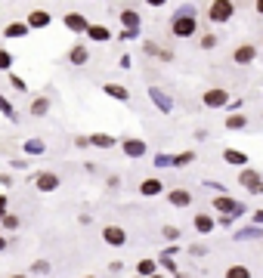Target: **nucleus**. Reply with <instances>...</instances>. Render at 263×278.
Wrapping results in <instances>:
<instances>
[{"mask_svg":"<svg viewBox=\"0 0 263 278\" xmlns=\"http://www.w3.org/2000/svg\"><path fill=\"white\" fill-rule=\"evenodd\" d=\"M25 152L28 155H43V152H47V142H43V139H28V142H25Z\"/></svg>","mask_w":263,"mask_h":278,"instance_id":"obj_27","label":"nucleus"},{"mask_svg":"<svg viewBox=\"0 0 263 278\" xmlns=\"http://www.w3.org/2000/svg\"><path fill=\"white\" fill-rule=\"evenodd\" d=\"M232 16H235V3H232V0H214V3L208 6V19L214 22V25L232 22Z\"/></svg>","mask_w":263,"mask_h":278,"instance_id":"obj_2","label":"nucleus"},{"mask_svg":"<svg viewBox=\"0 0 263 278\" xmlns=\"http://www.w3.org/2000/svg\"><path fill=\"white\" fill-rule=\"evenodd\" d=\"M161 232H164V238H167V241H177V238H180V229H177V226H164Z\"/></svg>","mask_w":263,"mask_h":278,"instance_id":"obj_34","label":"nucleus"},{"mask_svg":"<svg viewBox=\"0 0 263 278\" xmlns=\"http://www.w3.org/2000/svg\"><path fill=\"white\" fill-rule=\"evenodd\" d=\"M102 93H106V96H112V99H118V102H127V99H130L127 87H121V84H106V87H102Z\"/></svg>","mask_w":263,"mask_h":278,"instance_id":"obj_19","label":"nucleus"},{"mask_svg":"<svg viewBox=\"0 0 263 278\" xmlns=\"http://www.w3.org/2000/svg\"><path fill=\"white\" fill-rule=\"evenodd\" d=\"M0 223H3V229L13 232V229H19V216H16V213H6L3 219H0Z\"/></svg>","mask_w":263,"mask_h":278,"instance_id":"obj_31","label":"nucleus"},{"mask_svg":"<svg viewBox=\"0 0 263 278\" xmlns=\"http://www.w3.org/2000/svg\"><path fill=\"white\" fill-rule=\"evenodd\" d=\"M214 46H217V37H214V34H204V37H201V50H214Z\"/></svg>","mask_w":263,"mask_h":278,"instance_id":"obj_35","label":"nucleus"},{"mask_svg":"<svg viewBox=\"0 0 263 278\" xmlns=\"http://www.w3.org/2000/svg\"><path fill=\"white\" fill-rule=\"evenodd\" d=\"M121 152L127 155V158H143L146 155V139H140V136H127L121 142Z\"/></svg>","mask_w":263,"mask_h":278,"instance_id":"obj_8","label":"nucleus"},{"mask_svg":"<svg viewBox=\"0 0 263 278\" xmlns=\"http://www.w3.org/2000/svg\"><path fill=\"white\" fill-rule=\"evenodd\" d=\"M84 278H96V275H84Z\"/></svg>","mask_w":263,"mask_h":278,"instance_id":"obj_45","label":"nucleus"},{"mask_svg":"<svg viewBox=\"0 0 263 278\" xmlns=\"http://www.w3.org/2000/svg\"><path fill=\"white\" fill-rule=\"evenodd\" d=\"M248 127V118L242 111H235V114H229V118H226V130H245Z\"/></svg>","mask_w":263,"mask_h":278,"instance_id":"obj_23","label":"nucleus"},{"mask_svg":"<svg viewBox=\"0 0 263 278\" xmlns=\"http://www.w3.org/2000/svg\"><path fill=\"white\" fill-rule=\"evenodd\" d=\"M9 68H13V56L6 50H0V71H9Z\"/></svg>","mask_w":263,"mask_h":278,"instance_id":"obj_32","label":"nucleus"},{"mask_svg":"<svg viewBox=\"0 0 263 278\" xmlns=\"http://www.w3.org/2000/svg\"><path fill=\"white\" fill-rule=\"evenodd\" d=\"M62 22H65V28H68V31H75V34H84V31H87V25H90V22H87L81 13H65V19H62Z\"/></svg>","mask_w":263,"mask_h":278,"instance_id":"obj_13","label":"nucleus"},{"mask_svg":"<svg viewBox=\"0 0 263 278\" xmlns=\"http://www.w3.org/2000/svg\"><path fill=\"white\" fill-rule=\"evenodd\" d=\"M140 195L143 198H155V195H164V182L161 179H155V176H149L140 182Z\"/></svg>","mask_w":263,"mask_h":278,"instance_id":"obj_10","label":"nucleus"},{"mask_svg":"<svg viewBox=\"0 0 263 278\" xmlns=\"http://www.w3.org/2000/svg\"><path fill=\"white\" fill-rule=\"evenodd\" d=\"M201 102H204V108H223V105H229V93L220 87H211V90H204Z\"/></svg>","mask_w":263,"mask_h":278,"instance_id":"obj_6","label":"nucleus"},{"mask_svg":"<svg viewBox=\"0 0 263 278\" xmlns=\"http://www.w3.org/2000/svg\"><path fill=\"white\" fill-rule=\"evenodd\" d=\"M50 13H47V9H31V13H28V22H25V28L31 31V28H47L50 25Z\"/></svg>","mask_w":263,"mask_h":278,"instance_id":"obj_11","label":"nucleus"},{"mask_svg":"<svg viewBox=\"0 0 263 278\" xmlns=\"http://www.w3.org/2000/svg\"><path fill=\"white\" fill-rule=\"evenodd\" d=\"M140 13H136V9H124V13H121V25L124 28H127V34H136V31H140Z\"/></svg>","mask_w":263,"mask_h":278,"instance_id":"obj_16","label":"nucleus"},{"mask_svg":"<svg viewBox=\"0 0 263 278\" xmlns=\"http://www.w3.org/2000/svg\"><path fill=\"white\" fill-rule=\"evenodd\" d=\"M9 278H25V275H9Z\"/></svg>","mask_w":263,"mask_h":278,"instance_id":"obj_44","label":"nucleus"},{"mask_svg":"<svg viewBox=\"0 0 263 278\" xmlns=\"http://www.w3.org/2000/svg\"><path fill=\"white\" fill-rule=\"evenodd\" d=\"M0 111H3L9 121H16V118H19V114H16V108H13V105H9V102H6V96H0Z\"/></svg>","mask_w":263,"mask_h":278,"instance_id":"obj_30","label":"nucleus"},{"mask_svg":"<svg viewBox=\"0 0 263 278\" xmlns=\"http://www.w3.org/2000/svg\"><path fill=\"white\" fill-rule=\"evenodd\" d=\"M235 238L242 241V238H260V229H242V232H235Z\"/></svg>","mask_w":263,"mask_h":278,"instance_id":"obj_33","label":"nucleus"},{"mask_svg":"<svg viewBox=\"0 0 263 278\" xmlns=\"http://www.w3.org/2000/svg\"><path fill=\"white\" fill-rule=\"evenodd\" d=\"M251 223H254V226H260V223H263V210H254V219H251Z\"/></svg>","mask_w":263,"mask_h":278,"instance_id":"obj_41","label":"nucleus"},{"mask_svg":"<svg viewBox=\"0 0 263 278\" xmlns=\"http://www.w3.org/2000/svg\"><path fill=\"white\" fill-rule=\"evenodd\" d=\"M149 96H152V102H155L161 111H170V108H174V99H170L161 87H152V90H149Z\"/></svg>","mask_w":263,"mask_h":278,"instance_id":"obj_15","label":"nucleus"},{"mask_svg":"<svg viewBox=\"0 0 263 278\" xmlns=\"http://www.w3.org/2000/svg\"><path fill=\"white\" fill-rule=\"evenodd\" d=\"M155 272H158L155 260H140V263H136V278H152Z\"/></svg>","mask_w":263,"mask_h":278,"instance_id":"obj_21","label":"nucleus"},{"mask_svg":"<svg viewBox=\"0 0 263 278\" xmlns=\"http://www.w3.org/2000/svg\"><path fill=\"white\" fill-rule=\"evenodd\" d=\"M6 216V195H0V219Z\"/></svg>","mask_w":263,"mask_h":278,"instance_id":"obj_39","label":"nucleus"},{"mask_svg":"<svg viewBox=\"0 0 263 278\" xmlns=\"http://www.w3.org/2000/svg\"><path fill=\"white\" fill-rule=\"evenodd\" d=\"M0 250H6V238L3 235H0Z\"/></svg>","mask_w":263,"mask_h":278,"instance_id":"obj_42","label":"nucleus"},{"mask_svg":"<svg viewBox=\"0 0 263 278\" xmlns=\"http://www.w3.org/2000/svg\"><path fill=\"white\" fill-rule=\"evenodd\" d=\"M155 164H158V167H164V164H170V158H167V155H158V158H155Z\"/></svg>","mask_w":263,"mask_h":278,"instance_id":"obj_40","label":"nucleus"},{"mask_svg":"<svg viewBox=\"0 0 263 278\" xmlns=\"http://www.w3.org/2000/svg\"><path fill=\"white\" fill-rule=\"evenodd\" d=\"M226 278H251V269H248L245 263H235V266L226 269Z\"/></svg>","mask_w":263,"mask_h":278,"instance_id":"obj_26","label":"nucleus"},{"mask_svg":"<svg viewBox=\"0 0 263 278\" xmlns=\"http://www.w3.org/2000/svg\"><path fill=\"white\" fill-rule=\"evenodd\" d=\"M133 278H136V275H133Z\"/></svg>","mask_w":263,"mask_h":278,"instance_id":"obj_46","label":"nucleus"},{"mask_svg":"<svg viewBox=\"0 0 263 278\" xmlns=\"http://www.w3.org/2000/svg\"><path fill=\"white\" fill-rule=\"evenodd\" d=\"M75 145H77V148H87L90 142H87V136H75Z\"/></svg>","mask_w":263,"mask_h":278,"instance_id":"obj_38","label":"nucleus"},{"mask_svg":"<svg viewBox=\"0 0 263 278\" xmlns=\"http://www.w3.org/2000/svg\"><path fill=\"white\" fill-rule=\"evenodd\" d=\"M214 210L223 213V216H229V219H238V216L245 213V204L229 198V195H217V198H214Z\"/></svg>","mask_w":263,"mask_h":278,"instance_id":"obj_3","label":"nucleus"},{"mask_svg":"<svg viewBox=\"0 0 263 278\" xmlns=\"http://www.w3.org/2000/svg\"><path fill=\"white\" fill-rule=\"evenodd\" d=\"M192 226H195V232H198V235H211V232H214V226H217V219H214L211 213H195Z\"/></svg>","mask_w":263,"mask_h":278,"instance_id":"obj_12","label":"nucleus"},{"mask_svg":"<svg viewBox=\"0 0 263 278\" xmlns=\"http://www.w3.org/2000/svg\"><path fill=\"white\" fill-rule=\"evenodd\" d=\"M223 161H226V164H232V167H248V155L238 152V148H226Z\"/></svg>","mask_w":263,"mask_h":278,"instance_id":"obj_18","label":"nucleus"},{"mask_svg":"<svg viewBox=\"0 0 263 278\" xmlns=\"http://www.w3.org/2000/svg\"><path fill=\"white\" fill-rule=\"evenodd\" d=\"M102 241H106L109 247H124L127 244V232H124L121 226H106L102 229Z\"/></svg>","mask_w":263,"mask_h":278,"instance_id":"obj_7","label":"nucleus"},{"mask_svg":"<svg viewBox=\"0 0 263 278\" xmlns=\"http://www.w3.org/2000/svg\"><path fill=\"white\" fill-rule=\"evenodd\" d=\"M84 34H87L90 40H99V43H102V40H112V31H109L106 25H87Z\"/></svg>","mask_w":263,"mask_h":278,"instance_id":"obj_20","label":"nucleus"},{"mask_svg":"<svg viewBox=\"0 0 263 278\" xmlns=\"http://www.w3.org/2000/svg\"><path fill=\"white\" fill-rule=\"evenodd\" d=\"M34 185H38L40 195H50L62 185V179H59V173H53V170H40L38 176H34Z\"/></svg>","mask_w":263,"mask_h":278,"instance_id":"obj_5","label":"nucleus"},{"mask_svg":"<svg viewBox=\"0 0 263 278\" xmlns=\"http://www.w3.org/2000/svg\"><path fill=\"white\" fill-rule=\"evenodd\" d=\"M238 185H245L248 195H263V176H260V170H254V167L238 170Z\"/></svg>","mask_w":263,"mask_h":278,"instance_id":"obj_4","label":"nucleus"},{"mask_svg":"<svg viewBox=\"0 0 263 278\" xmlns=\"http://www.w3.org/2000/svg\"><path fill=\"white\" fill-rule=\"evenodd\" d=\"M158 59H164V62H170V59H174V53H170V50H158Z\"/></svg>","mask_w":263,"mask_h":278,"instance_id":"obj_37","label":"nucleus"},{"mask_svg":"<svg viewBox=\"0 0 263 278\" xmlns=\"http://www.w3.org/2000/svg\"><path fill=\"white\" fill-rule=\"evenodd\" d=\"M3 34H6V37H25L28 28H25V22H9V25L3 28Z\"/></svg>","mask_w":263,"mask_h":278,"instance_id":"obj_25","label":"nucleus"},{"mask_svg":"<svg viewBox=\"0 0 263 278\" xmlns=\"http://www.w3.org/2000/svg\"><path fill=\"white\" fill-rule=\"evenodd\" d=\"M192 161H195V152H180L170 164H174V167H186V164H192Z\"/></svg>","mask_w":263,"mask_h":278,"instance_id":"obj_29","label":"nucleus"},{"mask_svg":"<svg viewBox=\"0 0 263 278\" xmlns=\"http://www.w3.org/2000/svg\"><path fill=\"white\" fill-rule=\"evenodd\" d=\"M31 272H34V275H50L53 266H50V260H34V263H31Z\"/></svg>","mask_w":263,"mask_h":278,"instance_id":"obj_28","label":"nucleus"},{"mask_svg":"<svg viewBox=\"0 0 263 278\" xmlns=\"http://www.w3.org/2000/svg\"><path fill=\"white\" fill-rule=\"evenodd\" d=\"M68 62H72V65H87V62H90V46H84V43L72 46V53H68Z\"/></svg>","mask_w":263,"mask_h":278,"instance_id":"obj_17","label":"nucleus"},{"mask_svg":"<svg viewBox=\"0 0 263 278\" xmlns=\"http://www.w3.org/2000/svg\"><path fill=\"white\" fill-rule=\"evenodd\" d=\"M232 59H235V65H251L257 59V46L254 43H238L235 53H232Z\"/></svg>","mask_w":263,"mask_h":278,"instance_id":"obj_9","label":"nucleus"},{"mask_svg":"<svg viewBox=\"0 0 263 278\" xmlns=\"http://www.w3.org/2000/svg\"><path fill=\"white\" fill-rule=\"evenodd\" d=\"M152 278H164V275H161V272H155V275H152Z\"/></svg>","mask_w":263,"mask_h":278,"instance_id":"obj_43","label":"nucleus"},{"mask_svg":"<svg viewBox=\"0 0 263 278\" xmlns=\"http://www.w3.org/2000/svg\"><path fill=\"white\" fill-rule=\"evenodd\" d=\"M170 31H174V37H192V34L198 31V19L192 9H180V13L174 16V22H170Z\"/></svg>","mask_w":263,"mask_h":278,"instance_id":"obj_1","label":"nucleus"},{"mask_svg":"<svg viewBox=\"0 0 263 278\" xmlns=\"http://www.w3.org/2000/svg\"><path fill=\"white\" fill-rule=\"evenodd\" d=\"M143 53H149V56H158V43L146 40V43H143Z\"/></svg>","mask_w":263,"mask_h":278,"instance_id":"obj_36","label":"nucleus"},{"mask_svg":"<svg viewBox=\"0 0 263 278\" xmlns=\"http://www.w3.org/2000/svg\"><path fill=\"white\" fill-rule=\"evenodd\" d=\"M47 111H50V99L47 96L31 99V114H34V118H40V114H47Z\"/></svg>","mask_w":263,"mask_h":278,"instance_id":"obj_24","label":"nucleus"},{"mask_svg":"<svg viewBox=\"0 0 263 278\" xmlns=\"http://www.w3.org/2000/svg\"><path fill=\"white\" fill-rule=\"evenodd\" d=\"M87 142H90V145H96V148H112V145H115V139H112L109 133H90V136H87Z\"/></svg>","mask_w":263,"mask_h":278,"instance_id":"obj_22","label":"nucleus"},{"mask_svg":"<svg viewBox=\"0 0 263 278\" xmlns=\"http://www.w3.org/2000/svg\"><path fill=\"white\" fill-rule=\"evenodd\" d=\"M167 201L174 204V207H189L192 204V192L189 189H170L167 192Z\"/></svg>","mask_w":263,"mask_h":278,"instance_id":"obj_14","label":"nucleus"}]
</instances>
